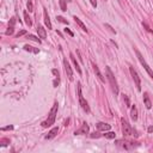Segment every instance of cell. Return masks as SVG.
<instances>
[{"label":"cell","instance_id":"1","mask_svg":"<svg viewBox=\"0 0 153 153\" xmlns=\"http://www.w3.org/2000/svg\"><path fill=\"white\" fill-rule=\"evenodd\" d=\"M56 114H57V103L55 102L52 110H50V113L48 115V118L47 121L42 122V127L43 128H47V127H50L52 125H54V122H55V118H56Z\"/></svg>","mask_w":153,"mask_h":153},{"label":"cell","instance_id":"2","mask_svg":"<svg viewBox=\"0 0 153 153\" xmlns=\"http://www.w3.org/2000/svg\"><path fill=\"white\" fill-rule=\"evenodd\" d=\"M105 71H107V78L109 80L110 86H111V89H113L114 93L115 95H118V85H117V81L115 79V75L113 73V71L110 69V67H105Z\"/></svg>","mask_w":153,"mask_h":153},{"label":"cell","instance_id":"3","mask_svg":"<svg viewBox=\"0 0 153 153\" xmlns=\"http://www.w3.org/2000/svg\"><path fill=\"white\" fill-rule=\"evenodd\" d=\"M115 144H116V146H117V147L122 148V150H127V151L133 150L135 146H138V145H134L135 142L127 141V140H116V141H115Z\"/></svg>","mask_w":153,"mask_h":153},{"label":"cell","instance_id":"4","mask_svg":"<svg viewBox=\"0 0 153 153\" xmlns=\"http://www.w3.org/2000/svg\"><path fill=\"white\" fill-rule=\"evenodd\" d=\"M135 53H136V56H138V59H139V61H140V64L142 65V67H144L145 69H146V72L148 73V75L153 79V71L151 69V67L148 66V64L146 62V61H145V59H144V56H142L141 55V53L139 52V50L138 49H135Z\"/></svg>","mask_w":153,"mask_h":153},{"label":"cell","instance_id":"5","mask_svg":"<svg viewBox=\"0 0 153 153\" xmlns=\"http://www.w3.org/2000/svg\"><path fill=\"white\" fill-rule=\"evenodd\" d=\"M121 123H122V133H123V135H126V136L133 135L134 130H133V128L130 127V125L127 122L126 118H121Z\"/></svg>","mask_w":153,"mask_h":153},{"label":"cell","instance_id":"6","mask_svg":"<svg viewBox=\"0 0 153 153\" xmlns=\"http://www.w3.org/2000/svg\"><path fill=\"white\" fill-rule=\"evenodd\" d=\"M78 96H79V103H80L81 108H83L84 111H86V113H90V107L87 104L86 99L84 98L83 93H81V86H80V84H78Z\"/></svg>","mask_w":153,"mask_h":153},{"label":"cell","instance_id":"7","mask_svg":"<svg viewBox=\"0 0 153 153\" xmlns=\"http://www.w3.org/2000/svg\"><path fill=\"white\" fill-rule=\"evenodd\" d=\"M129 72H130L132 78H133V80H134V83H135V86H136L138 91H141V80H140V78H139L138 72H136V71H135L133 67H129Z\"/></svg>","mask_w":153,"mask_h":153},{"label":"cell","instance_id":"8","mask_svg":"<svg viewBox=\"0 0 153 153\" xmlns=\"http://www.w3.org/2000/svg\"><path fill=\"white\" fill-rule=\"evenodd\" d=\"M64 67H65V72H66V74H67L68 79H69V80H73V71H72V67H71L69 62L67 61V59L64 60Z\"/></svg>","mask_w":153,"mask_h":153},{"label":"cell","instance_id":"9","mask_svg":"<svg viewBox=\"0 0 153 153\" xmlns=\"http://www.w3.org/2000/svg\"><path fill=\"white\" fill-rule=\"evenodd\" d=\"M89 133V126L85 123V125H83V126H81L78 130H75L74 132V134L75 135H84V134H87Z\"/></svg>","mask_w":153,"mask_h":153},{"label":"cell","instance_id":"10","mask_svg":"<svg viewBox=\"0 0 153 153\" xmlns=\"http://www.w3.org/2000/svg\"><path fill=\"white\" fill-rule=\"evenodd\" d=\"M110 125H108V123H104V122H98L97 123V129L99 130V132H108V130H110Z\"/></svg>","mask_w":153,"mask_h":153},{"label":"cell","instance_id":"11","mask_svg":"<svg viewBox=\"0 0 153 153\" xmlns=\"http://www.w3.org/2000/svg\"><path fill=\"white\" fill-rule=\"evenodd\" d=\"M92 67H93V71H95V74L97 75V78L102 81V83H105V79H104V77L102 75V73H100V71H99V68H98V66L97 65H95V64H92Z\"/></svg>","mask_w":153,"mask_h":153},{"label":"cell","instance_id":"12","mask_svg":"<svg viewBox=\"0 0 153 153\" xmlns=\"http://www.w3.org/2000/svg\"><path fill=\"white\" fill-rule=\"evenodd\" d=\"M44 11H43V17H44V24L47 25L48 29H52V22H50V18H49V15L47 12V10L43 8Z\"/></svg>","mask_w":153,"mask_h":153},{"label":"cell","instance_id":"13","mask_svg":"<svg viewBox=\"0 0 153 153\" xmlns=\"http://www.w3.org/2000/svg\"><path fill=\"white\" fill-rule=\"evenodd\" d=\"M36 30H37V34H38V37H39V38H43V39H44V38L47 37V33H46V29H44L43 26H41V25H38Z\"/></svg>","mask_w":153,"mask_h":153},{"label":"cell","instance_id":"14","mask_svg":"<svg viewBox=\"0 0 153 153\" xmlns=\"http://www.w3.org/2000/svg\"><path fill=\"white\" fill-rule=\"evenodd\" d=\"M57 132H59V128L57 127H54L52 130L49 132V133L46 135V139L47 140H50V139H53V138H55L56 136V134H57Z\"/></svg>","mask_w":153,"mask_h":153},{"label":"cell","instance_id":"15","mask_svg":"<svg viewBox=\"0 0 153 153\" xmlns=\"http://www.w3.org/2000/svg\"><path fill=\"white\" fill-rule=\"evenodd\" d=\"M69 57H71V60H72V62H73V65H74V67H75V69H77V72H78L79 74H81V68L79 67V64H78L77 59L74 57V55L71 53V54H69Z\"/></svg>","mask_w":153,"mask_h":153},{"label":"cell","instance_id":"16","mask_svg":"<svg viewBox=\"0 0 153 153\" xmlns=\"http://www.w3.org/2000/svg\"><path fill=\"white\" fill-rule=\"evenodd\" d=\"M144 104L146 105V108H147V109H151V108H152V102H151V99H150V97H148V93H147V92H145V93H144Z\"/></svg>","mask_w":153,"mask_h":153},{"label":"cell","instance_id":"17","mask_svg":"<svg viewBox=\"0 0 153 153\" xmlns=\"http://www.w3.org/2000/svg\"><path fill=\"white\" fill-rule=\"evenodd\" d=\"M130 117H132V120H133V121L138 120V109H136L135 105H133V107H132V109H130Z\"/></svg>","mask_w":153,"mask_h":153},{"label":"cell","instance_id":"18","mask_svg":"<svg viewBox=\"0 0 153 153\" xmlns=\"http://www.w3.org/2000/svg\"><path fill=\"white\" fill-rule=\"evenodd\" d=\"M74 20H75V23H77V24H78V25H79V26H80L81 29H83V30H84V31H86V33H87V29H86V25H85V24H84L83 22H81V20H80V19L78 18V17H74Z\"/></svg>","mask_w":153,"mask_h":153},{"label":"cell","instance_id":"19","mask_svg":"<svg viewBox=\"0 0 153 153\" xmlns=\"http://www.w3.org/2000/svg\"><path fill=\"white\" fill-rule=\"evenodd\" d=\"M24 20H25V24L28 25V26H31L33 25V22H31V18L29 17V15H28V12L25 11L24 12Z\"/></svg>","mask_w":153,"mask_h":153},{"label":"cell","instance_id":"20","mask_svg":"<svg viewBox=\"0 0 153 153\" xmlns=\"http://www.w3.org/2000/svg\"><path fill=\"white\" fill-rule=\"evenodd\" d=\"M66 1L67 0H59V4H60V7H61V11L66 12L67 11V5H66Z\"/></svg>","mask_w":153,"mask_h":153},{"label":"cell","instance_id":"21","mask_svg":"<svg viewBox=\"0 0 153 153\" xmlns=\"http://www.w3.org/2000/svg\"><path fill=\"white\" fill-rule=\"evenodd\" d=\"M104 136H105L107 139H115V138H116V134L114 133V132H110V130H108L107 133L104 134Z\"/></svg>","mask_w":153,"mask_h":153},{"label":"cell","instance_id":"22","mask_svg":"<svg viewBox=\"0 0 153 153\" xmlns=\"http://www.w3.org/2000/svg\"><path fill=\"white\" fill-rule=\"evenodd\" d=\"M30 41H35V42H37V43H41V39L38 38V37H36V36H34V35H28L26 36Z\"/></svg>","mask_w":153,"mask_h":153},{"label":"cell","instance_id":"23","mask_svg":"<svg viewBox=\"0 0 153 153\" xmlns=\"http://www.w3.org/2000/svg\"><path fill=\"white\" fill-rule=\"evenodd\" d=\"M26 7H28V10H29V12H33V11H34V5H33V1H31V0H28Z\"/></svg>","mask_w":153,"mask_h":153},{"label":"cell","instance_id":"24","mask_svg":"<svg viewBox=\"0 0 153 153\" xmlns=\"http://www.w3.org/2000/svg\"><path fill=\"white\" fill-rule=\"evenodd\" d=\"M13 31H15V26H11V25H10V26L7 28V30H6L5 34H6L7 36H11V35L13 34Z\"/></svg>","mask_w":153,"mask_h":153},{"label":"cell","instance_id":"25","mask_svg":"<svg viewBox=\"0 0 153 153\" xmlns=\"http://www.w3.org/2000/svg\"><path fill=\"white\" fill-rule=\"evenodd\" d=\"M56 19L59 20V22H61V23H65V24H68V22H67V20L64 18V17H61V16H57L56 17Z\"/></svg>","mask_w":153,"mask_h":153},{"label":"cell","instance_id":"26","mask_svg":"<svg viewBox=\"0 0 153 153\" xmlns=\"http://www.w3.org/2000/svg\"><path fill=\"white\" fill-rule=\"evenodd\" d=\"M23 35H26V30H22V31H19L17 34V38H19L20 36H23Z\"/></svg>","mask_w":153,"mask_h":153},{"label":"cell","instance_id":"27","mask_svg":"<svg viewBox=\"0 0 153 153\" xmlns=\"http://www.w3.org/2000/svg\"><path fill=\"white\" fill-rule=\"evenodd\" d=\"M99 136H100L99 133H92V134H90V138H92V139H95V138H99Z\"/></svg>","mask_w":153,"mask_h":153},{"label":"cell","instance_id":"28","mask_svg":"<svg viewBox=\"0 0 153 153\" xmlns=\"http://www.w3.org/2000/svg\"><path fill=\"white\" fill-rule=\"evenodd\" d=\"M24 49L25 50H28V52H34V49H33V47H30V46H24Z\"/></svg>","mask_w":153,"mask_h":153},{"label":"cell","instance_id":"29","mask_svg":"<svg viewBox=\"0 0 153 153\" xmlns=\"http://www.w3.org/2000/svg\"><path fill=\"white\" fill-rule=\"evenodd\" d=\"M15 24H16V18H11V19H10V25L15 26Z\"/></svg>","mask_w":153,"mask_h":153},{"label":"cell","instance_id":"30","mask_svg":"<svg viewBox=\"0 0 153 153\" xmlns=\"http://www.w3.org/2000/svg\"><path fill=\"white\" fill-rule=\"evenodd\" d=\"M65 33H66V34H68L69 36H74V34H73L72 31H71V30H69V29H67V28L65 29Z\"/></svg>","mask_w":153,"mask_h":153},{"label":"cell","instance_id":"31","mask_svg":"<svg viewBox=\"0 0 153 153\" xmlns=\"http://www.w3.org/2000/svg\"><path fill=\"white\" fill-rule=\"evenodd\" d=\"M59 83H60V79H59V77H56V79L54 80V87H57Z\"/></svg>","mask_w":153,"mask_h":153},{"label":"cell","instance_id":"32","mask_svg":"<svg viewBox=\"0 0 153 153\" xmlns=\"http://www.w3.org/2000/svg\"><path fill=\"white\" fill-rule=\"evenodd\" d=\"M11 129H13V126H7V127L1 128V130H11Z\"/></svg>","mask_w":153,"mask_h":153},{"label":"cell","instance_id":"33","mask_svg":"<svg viewBox=\"0 0 153 153\" xmlns=\"http://www.w3.org/2000/svg\"><path fill=\"white\" fill-rule=\"evenodd\" d=\"M90 3L93 7H97V0H90Z\"/></svg>","mask_w":153,"mask_h":153},{"label":"cell","instance_id":"34","mask_svg":"<svg viewBox=\"0 0 153 153\" xmlns=\"http://www.w3.org/2000/svg\"><path fill=\"white\" fill-rule=\"evenodd\" d=\"M105 26H107L108 29H110V31H111V33H114V34H116V31H115V30H114L113 28H111V26H110L109 24H105Z\"/></svg>","mask_w":153,"mask_h":153},{"label":"cell","instance_id":"35","mask_svg":"<svg viewBox=\"0 0 153 153\" xmlns=\"http://www.w3.org/2000/svg\"><path fill=\"white\" fill-rule=\"evenodd\" d=\"M52 72H53V74H54L55 77H59V72H57V69H53Z\"/></svg>","mask_w":153,"mask_h":153},{"label":"cell","instance_id":"36","mask_svg":"<svg viewBox=\"0 0 153 153\" xmlns=\"http://www.w3.org/2000/svg\"><path fill=\"white\" fill-rule=\"evenodd\" d=\"M147 130H148V133H152V132H153V126H150Z\"/></svg>","mask_w":153,"mask_h":153},{"label":"cell","instance_id":"37","mask_svg":"<svg viewBox=\"0 0 153 153\" xmlns=\"http://www.w3.org/2000/svg\"><path fill=\"white\" fill-rule=\"evenodd\" d=\"M67 1H71V0H67Z\"/></svg>","mask_w":153,"mask_h":153},{"label":"cell","instance_id":"38","mask_svg":"<svg viewBox=\"0 0 153 153\" xmlns=\"http://www.w3.org/2000/svg\"><path fill=\"white\" fill-rule=\"evenodd\" d=\"M104 1H107V0H104Z\"/></svg>","mask_w":153,"mask_h":153}]
</instances>
